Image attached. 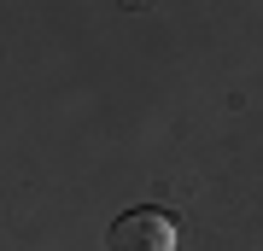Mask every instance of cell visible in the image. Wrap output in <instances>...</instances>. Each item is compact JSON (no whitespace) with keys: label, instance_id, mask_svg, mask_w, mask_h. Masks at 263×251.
Listing matches in <instances>:
<instances>
[{"label":"cell","instance_id":"obj_1","mask_svg":"<svg viewBox=\"0 0 263 251\" xmlns=\"http://www.w3.org/2000/svg\"><path fill=\"white\" fill-rule=\"evenodd\" d=\"M105 251H176V222L164 210H123L105 234Z\"/></svg>","mask_w":263,"mask_h":251}]
</instances>
